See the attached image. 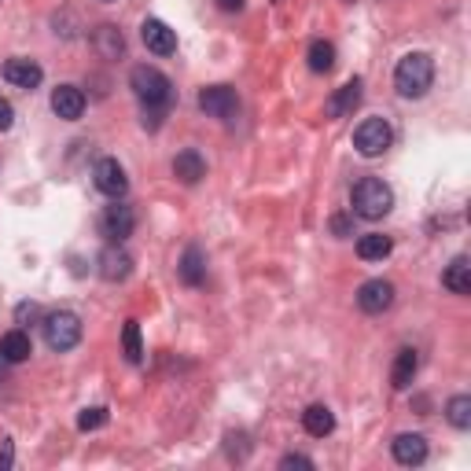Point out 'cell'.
Masks as SVG:
<instances>
[{
    "label": "cell",
    "mask_w": 471,
    "mask_h": 471,
    "mask_svg": "<svg viewBox=\"0 0 471 471\" xmlns=\"http://www.w3.org/2000/svg\"><path fill=\"white\" fill-rule=\"evenodd\" d=\"M431 82H435V59L428 52H409L398 59V67H394V89H398L405 100L428 96Z\"/></svg>",
    "instance_id": "1"
},
{
    "label": "cell",
    "mask_w": 471,
    "mask_h": 471,
    "mask_svg": "<svg viewBox=\"0 0 471 471\" xmlns=\"http://www.w3.org/2000/svg\"><path fill=\"white\" fill-rule=\"evenodd\" d=\"M41 78H44L41 63H34V59H27V56H15V59L4 63V82L15 85V89H27V92H30V89L41 85Z\"/></svg>",
    "instance_id": "11"
},
{
    "label": "cell",
    "mask_w": 471,
    "mask_h": 471,
    "mask_svg": "<svg viewBox=\"0 0 471 471\" xmlns=\"http://www.w3.org/2000/svg\"><path fill=\"white\" fill-rule=\"evenodd\" d=\"M361 96H365V85H361V78L346 82L342 89H335V92L328 96L325 114H328V118H346V114H354V107L361 104Z\"/></svg>",
    "instance_id": "12"
},
{
    "label": "cell",
    "mask_w": 471,
    "mask_h": 471,
    "mask_svg": "<svg viewBox=\"0 0 471 471\" xmlns=\"http://www.w3.org/2000/svg\"><path fill=\"white\" fill-rule=\"evenodd\" d=\"M92 184L100 188L104 195H111V200H122V195L130 192V177H126V169H122L118 159H100L92 166Z\"/></svg>",
    "instance_id": "7"
},
{
    "label": "cell",
    "mask_w": 471,
    "mask_h": 471,
    "mask_svg": "<svg viewBox=\"0 0 471 471\" xmlns=\"http://www.w3.org/2000/svg\"><path fill=\"white\" fill-rule=\"evenodd\" d=\"M130 85H133V92H137V100L144 104V111H159V114H162V111L173 104V85H169V78H166L162 70L147 67V63L133 67Z\"/></svg>",
    "instance_id": "2"
},
{
    "label": "cell",
    "mask_w": 471,
    "mask_h": 471,
    "mask_svg": "<svg viewBox=\"0 0 471 471\" xmlns=\"http://www.w3.org/2000/svg\"><path fill=\"white\" fill-rule=\"evenodd\" d=\"M390 251H394V239L383 236V232H368V236L357 239V255H361L365 262H383Z\"/></svg>",
    "instance_id": "22"
},
{
    "label": "cell",
    "mask_w": 471,
    "mask_h": 471,
    "mask_svg": "<svg viewBox=\"0 0 471 471\" xmlns=\"http://www.w3.org/2000/svg\"><path fill=\"white\" fill-rule=\"evenodd\" d=\"M122 346H126V361H140L144 357V346H140V325L137 320H126V328H122Z\"/></svg>",
    "instance_id": "26"
},
{
    "label": "cell",
    "mask_w": 471,
    "mask_h": 471,
    "mask_svg": "<svg viewBox=\"0 0 471 471\" xmlns=\"http://www.w3.org/2000/svg\"><path fill=\"white\" fill-rule=\"evenodd\" d=\"M416 372H420V357L416 350H398V357H394V368H390V387L394 390H409L412 380H416Z\"/></svg>",
    "instance_id": "18"
},
{
    "label": "cell",
    "mask_w": 471,
    "mask_h": 471,
    "mask_svg": "<svg viewBox=\"0 0 471 471\" xmlns=\"http://www.w3.org/2000/svg\"><path fill=\"white\" fill-rule=\"evenodd\" d=\"M390 453L398 464L405 467H416V464H424L428 460V438L424 435H398L390 442Z\"/></svg>",
    "instance_id": "14"
},
{
    "label": "cell",
    "mask_w": 471,
    "mask_h": 471,
    "mask_svg": "<svg viewBox=\"0 0 471 471\" xmlns=\"http://www.w3.org/2000/svg\"><path fill=\"white\" fill-rule=\"evenodd\" d=\"M335 67V44L332 41H313L310 44V70L313 74H328Z\"/></svg>",
    "instance_id": "24"
},
{
    "label": "cell",
    "mask_w": 471,
    "mask_h": 471,
    "mask_svg": "<svg viewBox=\"0 0 471 471\" xmlns=\"http://www.w3.org/2000/svg\"><path fill=\"white\" fill-rule=\"evenodd\" d=\"M140 41L147 44V52H155V56H173V52H177V34H173L162 19H144Z\"/></svg>",
    "instance_id": "9"
},
{
    "label": "cell",
    "mask_w": 471,
    "mask_h": 471,
    "mask_svg": "<svg viewBox=\"0 0 471 471\" xmlns=\"http://www.w3.org/2000/svg\"><path fill=\"white\" fill-rule=\"evenodd\" d=\"M445 416H450V424L457 431H467L471 428V398H467V394H457V398H450V405H445Z\"/></svg>",
    "instance_id": "25"
},
{
    "label": "cell",
    "mask_w": 471,
    "mask_h": 471,
    "mask_svg": "<svg viewBox=\"0 0 471 471\" xmlns=\"http://www.w3.org/2000/svg\"><path fill=\"white\" fill-rule=\"evenodd\" d=\"M200 111L210 114V118H221V122L236 118V111H239L236 89H229V85H210V89H203L200 92Z\"/></svg>",
    "instance_id": "8"
},
{
    "label": "cell",
    "mask_w": 471,
    "mask_h": 471,
    "mask_svg": "<svg viewBox=\"0 0 471 471\" xmlns=\"http://www.w3.org/2000/svg\"><path fill=\"white\" fill-rule=\"evenodd\" d=\"M350 203H354V214H357V217L380 221V217H387L390 207H394V192H390V184L380 181V177H361V181L354 184V192H350Z\"/></svg>",
    "instance_id": "3"
},
{
    "label": "cell",
    "mask_w": 471,
    "mask_h": 471,
    "mask_svg": "<svg viewBox=\"0 0 471 471\" xmlns=\"http://www.w3.org/2000/svg\"><path fill=\"white\" fill-rule=\"evenodd\" d=\"M100 277L104 280H111V284H118V280H126L130 272H133V255L126 251L122 243H111V247H104L100 251Z\"/></svg>",
    "instance_id": "10"
},
{
    "label": "cell",
    "mask_w": 471,
    "mask_h": 471,
    "mask_svg": "<svg viewBox=\"0 0 471 471\" xmlns=\"http://www.w3.org/2000/svg\"><path fill=\"white\" fill-rule=\"evenodd\" d=\"M214 4H217L221 12H239V8H243V0H214Z\"/></svg>",
    "instance_id": "32"
},
{
    "label": "cell",
    "mask_w": 471,
    "mask_h": 471,
    "mask_svg": "<svg viewBox=\"0 0 471 471\" xmlns=\"http://www.w3.org/2000/svg\"><path fill=\"white\" fill-rule=\"evenodd\" d=\"M104 4H114V0H104Z\"/></svg>",
    "instance_id": "35"
},
{
    "label": "cell",
    "mask_w": 471,
    "mask_h": 471,
    "mask_svg": "<svg viewBox=\"0 0 471 471\" xmlns=\"http://www.w3.org/2000/svg\"><path fill=\"white\" fill-rule=\"evenodd\" d=\"M12 122H15V107L4 100V96H0V133H8Z\"/></svg>",
    "instance_id": "29"
},
{
    "label": "cell",
    "mask_w": 471,
    "mask_h": 471,
    "mask_svg": "<svg viewBox=\"0 0 471 471\" xmlns=\"http://www.w3.org/2000/svg\"><path fill=\"white\" fill-rule=\"evenodd\" d=\"M302 428H306V435H313V438H325V435L335 431V416H332L328 405H310V409L302 412Z\"/></svg>",
    "instance_id": "21"
},
{
    "label": "cell",
    "mask_w": 471,
    "mask_h": 471,
    "mask_svg": "<svg viewBox=\"0 0 471 471\" xmlns=\"http://www.w3.org/2000/svg\"><path fill=\"white\" fill-rule=\"evenodd\" d=\"M332 232H335V236H350V217L335 214V217H332Z\"/></svg>",
    "instance_id": "31"
},
{
    "label": "cell",
    "mask_w": 471,
    "mask_h": 471,
    "mask_svg": "<svg viewBox=\"0 0 471 471\" xmlns=\"http://www.w3.org/2000/svg\"><path fill=\"white\" fill-rule=\"evenodd\" d=\"M390 140H394V133L387 126V118H365L361 126L354 130V147H357V155H365V159H380L390 147Z\"/></svg>",
    "instance_id": "5"
},
{
    "label": "cell",
    "mask_w": 471,
    "mask_h": 471,
    "mask_svg": "<svg viewBox=\"0 0 471 471\" xmlns=\"http://www.w3.org/2000/svg\"><path fill=\"white\" fill-rule=\"evenodd\" d=\"M41 317V306L37 302H19V310H15V320L19 325H27V320H37Z\"/></svg>",
    "instance_id": "28"
},
{
    "label": "cell",
    "mask_w": 471,
    "mask_h": 471,
    "mask_svg": "<svg viewBox=\"0 0 471 471\" xmlns=\"http://www.w3.org/2000/svg\"><path fill=\"white\" fill-rule=\"evenodd\" d=\"M442 284L450 287L453 294H471V265H467V258H464V255H460V258H453V265L445 269Z\"/></svg>",
    "instance_id": "23"
},
{
    "label": "cell",
    "mask_w": 471,
    "mask_h": 471,
    "mask_svg": "<svg viewBox=\"0 0 471 471\" xmlns=\"http://www.w3.org/2000/svg\"><path fill=\"white\" fill-rule=\"evenodd\" d=\"M0 354H4L8 365H22V361H30L34 342H30V335L22 332V328H15V332H8L4 339H0Z\"/></svg>",
    "instance_id": "19"
},
{
    "label": "cell",
    "mask_w": 471,
    "mask_h": 471,
    "mask_svg": "<svg viewBox=\"0 0 471 471\" xmlns=\"http://www.w3.org/2000/svg\"><path fill=\"white\" fill-rule=\"evenodd\" d=\"M41 328H44V342L52 346L56 354H67V350H74V346L82 342V320H78V313H70V310L48 313L41 320Z\"/></svg>",
    "instance_id": "4"
},
{
    "label": "cell",
    "mask_w": 471,
    "mask_h": 471,
    "mask_svg": "<svg viewBox=\"0 0 471 471\" xmlns=\"http://www.w3.org/2000/svg\"><path fill=\"white\" fill-rule=\"evenodd\" d=\"M390 302H394V284L390 280H368L357 291V306L365 313H383V310H390Z\"/></svg>",
    "instance_id": "13"
},
{
    "label": "cell",
    "mask_w": 471,
    "mask_h": 471,
    "mask_svg": "<svg viewBox=\"0 0 471 471\" xmlns=\"http://www.w3.org/2000/svg\"><path fill=\"white\" fill-rule=\"evenodd\" d=\"M173 177H177L181 184H200L207 177L203 155L195 152V147H184V152H177V159H173Z\"/></svg>",
    "instance_id": "16"
},
{
    "label": "cell",
    "mask_w": 471,
    "mask_h": 471,
    "mask_svg": "<svg viewBox=\"0 0 471 471\" xmlns=\"http://www.w3.org/2000/svg\"><path fill=\"white\" fill-rule=\"evenodd\" d=\"M107 424V409H100V405H96V409H85L82 416H78V428L82 431H96V428H104Z\"/></svg>",
    "instance_id": "27"
},
{
    "label": "cell",
    "mask_w": 471,
    "mask_h": 471,
    "mask_svg": "<svg viewBox=\"0 0 471 471\" xmlns=\"http://www.w3.org/2000/svg\"><path fill=\"white\" fill-rule=\"evenodd\" d=\"M92 48L100 52L104 59H118L122 52H126V37H122L118 27H111V22H104V27L92 30Z\"/></svg>",
    "instance_id": "17"
},
{
    "label": "cell",
    "mask_w": 471,
    "mask_h": 471,
    "mask_svg": "<svg viewBox=\"0 0 471 471\" xmlns=\"http://www.w3.org/2000/svg\"><path fill=\"white\" fill-rule=\"evenodd\" d=\"M4 368H8V361H4V354H0V380H4Z\"/></svg>",
    "instance_id": "34"
},
{
    "label": "cell",
    "mask_w": 471,
    "mask_h": 471,
    "mask_svg": "<svg viewBox=\"0 0 471 471\" xmlns=\"http://www.w3.org/2000/svg\"><path fill=\"white\" fill-rule=\"evenodd\" d=\"M52 111L63 118V122H78L85 114V92L78 85H59L52 92Z\"/></svg>",
    "instance_id": "15"
},
{
    "label": "cell",
    "mask_w": 471,
    "mask_h": 471,
    "mask_svg": "<svg viewBox=\"0 0 471 471\" xmlns=\"http://www.w3.org/2000/svg\"><path fill=\"white\" fill-rule=\"evenodd\" d=\"M12 467V442H4V453H0V471Z\"/></svg>",
    "instance_id": "33"
},
{
    "label": "cell",
    "mask_w": 471,
    "mask_h": 471,
    "mask_svg": "<svg viewBox=\"0 0 471 471\" xmlns=\"http://www.w3.org/2000/svg\"><path fill=\"white\" fill-rule=\"evenodd\" d=\"M280 467H313V460L302 457V453H287V457L280 460Z\"/></svg>",
    "instance_id": "30"
},
{
    "label": "cell",
    "mask_w": 471,
    "mask_h": 471,
    "mask_svg": "<svg viewBox=\"0 0 471 471\" xmlns=\"http://www.w3.org/2000/svg\"><path fill=\"white\" fill-rule=\"evenodd\" d=\"M133 229H137V214H133V207H126V203L114 200V207H107V210L100 214V236H104L107 243L130 239Z\"/></svg>",
    "instance_id": "6"
},
{
    "label": "cell",
    "mask_w": 471,
    "mask_h": 471,
    "mask_svg": "<svg viewBox=\"0 0 471 471\" xmlns=\"http://www.w3.org/2000/svg\"><path fill=\"white\" fill-rule=\"evenodd\" d=\"M177 272H181V280H184L188 287H200V284L207 280V258H203L200 247H188L184 258H181V265H177Z\"/></svg>",
    "instance_id": "20"
}]
</instances>
